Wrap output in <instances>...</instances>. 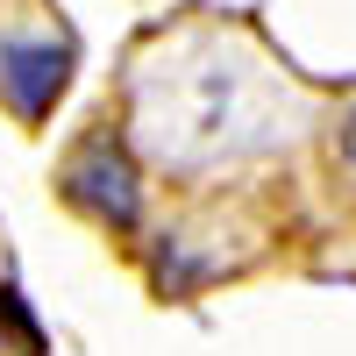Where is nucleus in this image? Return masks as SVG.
<instances>
[{
    "label": "nucleus",
    "instance_id": "nucleus-1",
    "mask_svg": "<svg viewBox=\"0 0 356 356\" xmlns=\"http://www.w3.org/2000/svg\"><path fill=\"white\" fill-rule=\"evenodd\" d=\"M321 129V93L292 79V65L264 57L250 29H164L143 43L129 79V157L157 164L186 186L221 171H250L285 157L300 136Z\"/></svg>",
    "mask_w": 356,
    "mask_h": 356
},
{
    "label": "nucleus",
    "instance_id": "nucleus-2",
    "mask_svg": "<svg viewBox=\"0 0 356 356\" xmlns=\"http://www.w3.org/2000/svg\"><path fill=\"white\" fill-rule=\"evenodd\" d=\"M79 43L50 0H0V107L36 129L50 100L72 86Z\"/></svg>",
    "mask_w": 356,
    "mask_h": 356
},
{
    "label": "nucleus",
    "instance_id": "nucleus-3",
    "mask_svg": "<svg viewBox=\"0 0 356 356\" xmlns=\"http://www.w3.org/2000/svg\"><path fill=\"white\" fill-rule=\"evenodd\" d=\"M314 136H321V150H328V178H335V193L356 207V86H349V93H335V114H328Z\"/></svg>",
    "mask_w": 356,
    "mask_h": 356
}]
</instances>
